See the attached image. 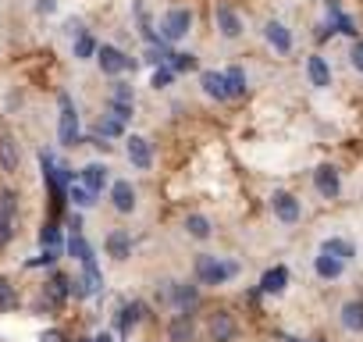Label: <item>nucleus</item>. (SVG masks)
Here are the masks:
<instances>
[{
	"label": "nucleus",
	"mask_w": 363,
	"mask_h": 342,
	"mask_svg": "<svg viewBox=\"0 0 363 342\" xmlns=\"http://www.w3.org/2000/svg\"><path fill=\"white\" fill-rule=\"evenodd\" d=\"M107 104H128V107H135V89L128 86V82H114L111 86V96H107Z\"/></svg>",
	"instance_id": "a878e982"
},
{
	"label": "nucleus",
	"mask_w": 363,
	"mask_h": 342,
	"mask_svg": "<svg viewBox=\"0 0 363 342\" xmlns=\"http://www.w3.org/2000/svg\"><path fill=\"white\" fill-rule=\"evenodd\" d=\"M125 143H128V146H125V150H128V160H132L139 171H146V167L153 164V146H150V139H146V136H128Z\"/></svg>",
	"instance_id": "9d476101"
},
{
	"label": "nucleus",
	"mask_w": 363,
	"mask_h": 342,
	"mask_svg": "<svg viewBox=\"0 0 363 342\" xmlns=\"http://www.w3.org/2000/svg\"><path fill=\"white\" fill-rule=\"evenodd\" d=\"M68 197H72V200H75L79 207H93V204H96V197H93V193H89L86 186H75V182H72V189H68Z\"/></svg>",
	"instance_id": "72a5a7b5"
},
{
	"label": "nucleus",
	"mask_w": 363,
	"mask_h": 342,
	"mask_svg": "<svg viewBox=\"0 0 363 342\" xmlns=\"http://www.w3.org/2000/svg\"><path fill=\"white\" fill-rule=\"evenodd\" d=\"M40 239H43V246H47V250H57V239H61V232H57V221H47Z\"/></svg>",
	"instance_id": "f704fd0d"
},
{
	"label": "nucleus",
	"mask_w": 363,
	"mask_h": 342,
	"mask_svg": "<svg viewBox=\"0 0 363 342\" xmlns=\"http://www.w3.org/2000/svg\"><path fill=\"white\" fill-rule=\"evenodd\" d=\"M167 68H171L174 75H178V72H193V68H196V57H193V54H171V57H167Z\"/></svg>",
	"instance_id": "7c9ffc66"
},
{
	"label": "nucleus",
	"mask_w": 363,
	"mask_h": 342,
	"mask_svg": "<svg viewBox=\"0 0 363 342\" xmlns=\"http://www.w3.org/2000/svg\"><path fill=\"white\" fill-rule=\"evenodd\" d=\"M320 253H331V257H338V260H352L356 257V246H352V239H342V236H328L324 243H320Z\"/></svg>",
	"instance_id": "aec40b11"
},
{
	"label": "nucleus",
	"mask_w": 363,
	"mask_h": 342,
	"mask_svg": "<svg viewBox=\"0 0 363 342\" xmlns=\"http://www.w3.org/2000/svg\"><path fill=\"white\" fill-rule=\"evenodd\" d=\"M11 307H15V292H11V285L4 278H0V314L11 310Z\"/></svg>",
	"instance_id": "4c0bfd02"
},
{
	"label": "nucleus",
	"mask_w": 363,
	"mask_h": 342,
	"mask_svg": "<svg viewBox=\"0 0 363 342\" xmlns=\"http://www.w3.org/2000/svg\"><path fill=\"white\" fill-rule=\"evenodd\" d=\"M306 75H310V82H313L317 89H328V86H331V68H328V61H324L320 54H313V57L306 61Z\"/></svg>",
	"instance_id": "412c9836"
},
{
	"label": "nucleus",
	"mask_w": 363,
	"mask_h": 342,
	"mask_svg": "<svg viewBox=\"0 0 363 342\" xmlns=\"http://www.w3.org/2000/svg\"><path fill=\"white\" fill-rule=\"evenodd\" d=\"M313 271H317V278H338L342 271H345V260H338V257H331V253H317L313 257Z\"/></svg>",
	"instance_id": "4be33fe9"
},
{
	"label": "nucleus",
	"mask_w": 363,
	"mask_h": 342,
	"mask_svg": "<svg viewBox=\"0 0 363 342\" xmlns=\"http://www.w3.org/2000/svg\"><path fill=\"white\" fill-rule=\"evenodd\" d=\"M96 50H100V47L93 43V36H79V40H75V57H79V61H86V57H93Z\"/></svg>",
	"instance_id": "473e14b6"
},
{
	"label": "nucleus",
	"mask_w": 363,
	"mask_h": 342,
	"mask_svg": "<svg viewBox=\"0 0 363 342\" xmlns=\"http://www.w3.org/2000/svg\"><path fill=\"white\" fill-rule=\"evenodd\" d=\"M104 246H107V253H111L114 260H128V257H132V236H128L125 228H114V232L104 239Z\"/></svg>",
	"instance_id": "2eb2a0df"
},
{
	"label": "nucleus",
	"mask_w": 363,
	"mask_h": 342,
	"mask_svg": "<svg viewBox=\"0 0 363 342\" xmlns=\"http://www.w3.org/2000/svg\"><path fill=\"white\" fill-rule=\"evenodd\" d=\"M68 292H72V282L65 275H50V282L43 289V299H47V307H61L68 299Z\"/></svg>",
	"instance_id": "f3484780"
},
{
	"label": "nucleus",
	"mask_w": 363,
	"mask_h": 342,
	"mask_svg": "<svg viewBox=\"0 0 363 342\" xmlns=\"http://www.w3.org/2000/svg\"><path fill=\"white\" fill-rule=\"evenodd\" d=\"M111 204H114L118 214H132V211H135V186L125 182V179H118V182L111 186Z\"/></svg>",
	"instance_id": "ddd939ff"
},
{
	"label": "nucleus",
	"mask_w": 363,
	"mask_h": 342,
	"mask_svg": "<svg viewBox=\"0 0 363 342\" xmlns=\"http://www.w3.org/2000/svg\"><path fill=\"white\" fill-rule=\"evenodd\" d=\"M196 338V321L193 314H174L167 324V342H193Z\"/></svg>",
	"instance_id": "9b49d317"
},
{
	"label": "nucleus",
	"mask_w": 363,
	"mask_h": 342,
	"mask_svg": "<svg viewBox=\"0 0 363 342\" xmlns=\"http://www.w3.org/2000/svg\"><path fill=\"white\" fill-rule=\"evenodd\" d=\"M79 179H82V186H86L93 197H100L104 186H107V167H104V164H86V167L79 171Z\"/></svg>",
	"instance_id": "dca6fc26"
},
{
	"label": "nucleus",
	"mask_w": 363,
	"mask_h": 342,
	"mask_svg": "<svg viewBox=\"0 0 363 342\" xmlns=\"http://www.w3.org/2000/svg\"><path fill=\"white\" fill-rule=\"evenodd\" d=\"M264 40L278 50V54H289L292 50V33H289V26L285 22H264Z\"/></svg>",
	"instance_id": "f8f14e48"
},
{
	"label": "nucleus",
	"mask_w": 363,
	"mask_h": 342,
	"mask_svg": "<svg viewBox=\"0 0 363 342\" xmlns=\"http://www.w3.org/2000/svg\"><path fill=\"white\" fill-rule=\"evenodd\" d=\"M171 79H174V72H171L167 65H160V68L153 72V89H164V86H171Z\"/></svg>",
	"instance_id": "e433bc0d"
},
{
	"label": "nucleus",
	"mask_w": 363,
	"mask_h": 342,
	"mask_svg": "<svg viewBox=\"0 0 363 342\" xmlns=\"http://www.w3.org/2000/svg\"><path fill=\"white\" fill-rule=\"evenodd\" d=\"M43 342H65V338H61V331H47V335H43Z\"/></svg>",
	"instance_id": "a19ab883"
},
{
	"label": "nucleus",
	"mask_w": 363,
	"mask_h": 342,
	"mask_svg": "<svg viewBox=\"0 0 363 342\" xmlns=\"http://www.w3.org/2000/svg\"><path fill=\"white\" fill-rule=\"evenodd\" d=\"M225 79H228V93L232 96H246V89H250V82H246V72L235 65V68H228L225 72Z\"/></svg>",
	"instance_id": "393cba45"
},
{
	"label": "nucleus",
	"mask_w": 363,
	"mask_h": 342,
	"mask_svg": "<svg viewBox=\"0 0 363 342\" xmlns=\"http://www.w3.org/2000/svg\"><path fill=\"white\" fill-rule=\"evenodd\" d=\"M189 29H193V11H189V8H171V11L160 18V40H164V43L186 40Z\"/></svg>",
	"instance_id": "7ed1b4c3"
},
{
	"label": "nucleus",
	"mask_w": 363,
	"mask_h": 342,
	"mask_svg": "<svg viewBox=\"0 0 363 342\" xmlns=\"http://www.w3.org/2000/svg\"><path fill=\"white\" fill-rule=\"evenodd\" d=\"M235 275H239V264L235 260H221V257H211V253L196 257V278H200V285H225Z\"/></svg>",
	"instance_id": "f257e3e1"
},
{
	"label": "nucleus",
	"mask_w": 363,
	"mask_h": 342,
	"mask_svg": "<svg viewBox=\"0 0 363 342\" xmlns=\"http://www.w3.org/2000/svg\"><path fill=\"white\" fill-rule=\"evenodd\" d=\"M18 164H22V150H18V143H15V136H0V167L4 171H18Z\"/></svg>",
	"instance_id": "6ab92c4d"
},
{
	"label": "nucleus",
	"mask_w": 363,
	"mask_h": 342,
	"mask_svg": "<svg viewBox=\"0 0 363 342\" xmlns=\"http://www.w3.org/2000/svg\"><path fill=\"white\" fill-rule=\"evenodd\" d=\"M132 111H135V107H128V104H107V114L118 118V121H125V125L132 121Z\"/></svg>",
	"instance_id": "c9c22d12"
},
{
	"label": "nucleus",
	"mask_w": 363,
	"mask_h": 342,
	"mask_svg": "<svg viewBox=\"0 0 363 342\" xmlns=\"http://www.w3.org/2000/svg\"><path fill=\"white\" fill-rule=\"evenodd\" d=\"M186 232H189L193 239H211V221H207L203 214H189V218H186Z\"/></svg>",
	"instance_id": "bb28decb"
},
{
	"label": "nucleus",
	"mask_w": 363,
	"mask_h": 342,
	"mask_svg": "<svg viewBox=\"0 0 363 342\" xmlns=\"http://www.w3.org/2000/svg\"><path fill=\"white\" fill-rule=\"evenodd\" d=\"M313 186H317V193H320L324 200H335V197L342 193V182H338V171H335L331 164H320V167L313 171Z\"/></svg>",
	"instance_id": "6e6552de"
},
{
	"label": "nucleus",
	"mask_w": 363,
	"mask_h": 342,
	"mask_svg": "<svg viewBox=\"0 0 363 342\" xmlns=\"http://www.w3.org/2000/svg\"><path fill=\"white\" fill-rule=\"evenodd\" d=\"M285 342H303V338H285Z\"/></svg>",
	"instance_id": "37998d69"
},
{
	"label": "nucleus",
	"mask_w": 363,
	"mask_h": 342,
	"mask_svg": "<svg viewBox=\"0 0 363 342\" xmlns=\"http://www.w3.org/2000/svg\"><path fill=\"white\" fill-rule=\"evenodd\" d=\"M82 267H86V275H82L79 282L86 285V292H89V296H93V292H100V289H104V275L96 271V260H89V264H82Z\"/></svg>",
	"instance_id": "cd10ccee"
},
{
	"label": "nucleus",
	"mask_w": 363,
	"mask_h": 342,
	"mask_svg": "<svg viewBox=\"0 0 363 342\" xmlns=\"http://www.w3.org/2000/svg\"><path fill=\"white\" fill-rule=\"evenodd\" d=\"M143 314H146V307H143V303H128V307L121 310V328L139 324V321H143Z\"/></svg>",
	"instance_id": "2f4dec72"
},
{
	"label": "nucleus",
	"mask_w": 363,
	"mask_h": 342,
	"mask_svg": "<svg viewBox=\"0 0 363 342\" xmlns=\"http://www.w3.org/2000/svg\"><path fill=\"white\" fill-rule=\"evenodd\" d=\"M125 132V121H118V118H111V114H104L100 121H96V136H104V139H114V136H121Z\"/></svg>",
	"instance_id": "c85d7f7f"
},
{
	"label": "nucleus",
	"mask_w": 363,
	"mask_h": 342,
	"mask_svg": "<svg viewBox=\"0 0 363 342\" xmlns=\"http://www.w3.org/2000/svg\"><path fill=\"white\" fill-rule=\"evenodd\" d=\"M96 61H100L104 75H121V72H132L135 68V61L128 54H121L118 47H100L96 50Z\"/></svg>",
	"instance_id": "423d86ee"
},
{
	"label": "nucleus",
	"mask_w": 363,
	"mask_h": 342,
	"mask_svg": "<svg viewBox=\"0 0 363 342\" xmlns=\"http://www.w3.org/2000/svg\"><path fill=\"white\" fill-rule=\"evenodd\" d=\"M200 86H203V93L211 96V100H232V93H228V79H225V72H203L200 75Z\"/></svg>",
	"instance_id": "4468645a"
},
{
	"label": "nucleus",
	"mask_w": 363,
	"mask_h": 342,
	"mask_svg": "<svg viewBox=\"0 0 363 342\" xmlns=\"http://www.w3.org/2000/svg\"><path fill=\"white\" fill-rule=\"evenodd\" d=\"M214 22H218V33H221L225 40H239V36H242V18H239L228 4H218V8H214Z\"/></svg>",
	"instance_id": "1a4fd4ad"
},
{
	"label": "nucleus",
	"mask_w": 363,
	"mask_h": 342,
	"mask_svg": "<svg viewBox=\"0 0 363 342\" xmlns=\"http://www.w3.org/2000/svg\"><path fill=\"white\" fill-rule=\"evenodd\" d=\"M57 104H61V121H57V139L61 146H75L82 143V132H79V111L72 104L68 93H57Z\"/></svg>",
	"instance_id": "f03ea898"
},
{
	"label": "nucleus",
	"mask_w": 363,
	"mask_h": 342,
	"mask_svg": "<svg viewBox=\"0 0 363 342\" xmlns=\"http://www.w3.org/2000/svg\"><path fill=\"white\" fill-rule=\"evenodd\" d=\"M164 299H167L178 314H189V310L200 303V289H196V285H186V282H167Z\"/></svg>",
	"instance_id": "20e7f679"
},
{
	"label": "nucleus",
	"mask_w": 363,
	"mask_h": 342,
	"mask_svg": "<svg viewBox=\"0 0 363 342\" xmlns=\"http://www.w3.org/2000/svg\"><path fill=\"white\" fill-rule=\"evenodd\" d=\"M338 317H342V328L345 331H363V299H349Z\"/></svg>",
	"instance_id": "5701e85b"
},
{
	"label": "nucleus",
	"mask_w": 363,
	"mask_h": 342,
	"mask_svg": "<svg viewBox=\"0 0 363 342\" xmlns=\"http://www.w3.org/2000/svg\"><path fill=\"white\" fill-rule=\"evenodd\" d=\"M285 285H289V267H281V264L271 267V271L260 278V292H281Z\"/></svg>",
	"instance_id": "b1692460"
},
{
	"label": "nucleus",
	"mask_w": 363,
	"mask_h": 342,
	"mask_svg": "<svg viewBox=\"0 0 363 342\" xmlns=\"http://www.w3.org/2000/svg\"><path fill=\"white\" fill-rule=\"evenodd\" d=\"M271 211H274V218H278L281 225H296V221L303 218L299 200H296L292 193H285V189H278V193L271 197Z\"/></svg>",
	"instance_id": "39448f33"
},
{
	"label": "nucleus",
	"mask_w": 363,
	"mask_h": 342,
	"mask_svg": "<svg viewBox=\"0 0 363 342\" xmlns=\"http://www.w3.org/2000/svg\"><path fill=\"white\" fill-rule=\"evenodd\" d=\"M36 11L40 15H54L57 11V0H36Z\"/></svg>",
	"instance_id": "ea45409f"
},
{
	"label": "nucleus",
	"mask_w": 363,
	"mask_h": 342,
	"mask_svg": "<svg viewBox=\"0 0 363 342\" xmlns=\"http://www.w3.org/2000/svg\"><path fill=\"white\" fill-rule=\"evenodd\" d=\"M349 65H352V68L363 75V40H356V43L349 47Z\"/></svg>",
	"instance_id": "58836bf2"
},
{
	"label": "nucleus",
	"mask_w": 363,
	"mask_h": 342,
	"mask_svg": "<svg viewBox=\"0 0 363 342\" xmlns=\"http://www.w3.org/2000/svg\"><path fill=\"white\" fill-rule=\"evenodd\" d=\"M68 250H72V257H75L79 264H89V260H96V257H93V250H89V243H86V239H82L79 232L72 236V243H68Z\"/></svg>",
	"instance_id": "c756f323"
},
{
	"label": "nucleus",
	"mask_w": 363,
	"mask_h": 342,
	"mask_svg": "<svg viewBox=\"0 0 363 342\" xmlns=\"http://www.w3.org/2000/svg\"><path fill=\"white\" fill-rule=\"evenodd\" d=\"M15 211H18V200L11 189H4L0 193V246H8L15 236Z\"/></svg>",
	"instance_id": "0eeeda50"
},
{
	"label": "nucleus",
	"mask_w": 363,
	"mask_h": 342,
	"mask_svg": "<svg viewBox=\"0 0 363 342\" xmlns=\"http://www.w3.org/2000/svg\"><path fill=\"white\" fill-rule=\"evenodd\" d=\"M93 342H114V338H111V335H107V331H100V335H96V338H93Z\"/></svg>",
	"instance_id": "79ce46f5"
},
{
	"label": "nucleus",
	"mask_w": 363,
	"mask_h": 342,
	"mask_svg": "<svg viewBox=\"0 0 363 342\" xmlns=\"http://www.w3.org/2000/svg\"><path fill=\"white\" fill-rule=\"evenodd\" d=\"M211 335H214V342H232L235 338V317L228 310H218L211 317Z\"/></svg>",
	"instance_id": "a211bd4d"
}]
</instances>
